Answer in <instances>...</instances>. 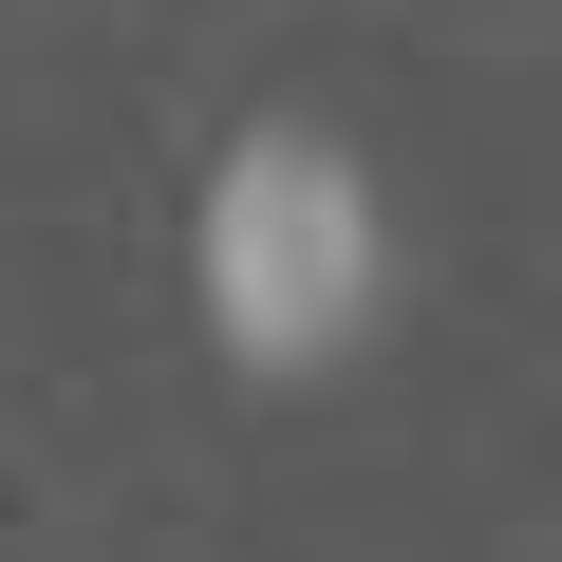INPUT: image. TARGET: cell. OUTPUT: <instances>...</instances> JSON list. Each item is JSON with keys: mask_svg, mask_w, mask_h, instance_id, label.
<instances>
[{"mask_svg": "<svg viewBox=\"0 0 562 562\" xmlns=\"http://www.w3.org/2000/svg\"><path fill=\"white\" fill-rule=\"evenodd\" d=\"M206 319L262 375H301V357H338L375 319V206H357L338 150H301V132L225 150V188H206Z\"/></svg>", "mask_w": 562, "mask_h": 562, "instance_id": "obj_1", "label": "cell"}]
</instances>
